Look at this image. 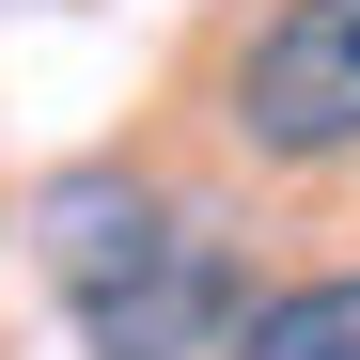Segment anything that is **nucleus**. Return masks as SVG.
Segmentation results:
<instances>
[{"label":"nucleus","instance_id":"1","mask_svg":"<svg viewBox=\"0 0 360 360\" xmlns=\"http://www.w3.org/2000/svg\"><path fill=\"white\" fill-rule=\"evenodd\" d=\"M235 314H251V251H235V219H204V204H172L110 282L63 297L79 360H219Z\"/></svg>","mask_w":360,"mask_h":360},{"label":"nucleus","instance_id":"2","mask_svg":"<svg viewBox=\"0 0 360 360\" xmlns=\"http://www.w3.org/2000/svg\"><path fill=\"white\" fill-rule=\"evenodd\" d=\"M219 126L251 157H282V172L360 157V0H282V16L235 47V110Z\"/></svg>","mask_w":360,"mask_h":360},{"label":"nucleus","instance_id":"3","mask_svg":"<svg viewBox=\"0 0 360 360\" xmlns=\"http://www.w3.org/2000/svg\"><path fill=\"white\" fill-rule=\"evenodd\" d=\"M157 219H172V188H157V172H126V157H79V172H47V188H32V251H47V297L110 282V266H126Z\"/></svg>","mask_w":360,"mask_h":360},{"label":"nucleus","instance_id":"4","mask_svg":"<svg viewBox=\"0 0 360 360\" xmlns=\"http://www.w3.org/2000/svg\"><path fill=\"white\" fill-rule=\"evenodd\" d=\"M219 360H360V266H314V282L251 297Z\"/></svg>","mask_w":360,"mask_h":360}]
</instances>
